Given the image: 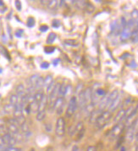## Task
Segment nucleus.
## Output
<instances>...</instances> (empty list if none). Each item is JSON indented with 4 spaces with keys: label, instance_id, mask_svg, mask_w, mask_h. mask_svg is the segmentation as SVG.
<instances>
[{
    "label": "nucleus",
    "instance_id": "obj_42",
    "mask_svg": "<svg viewBox=\"0 0 138 151\" xmlns=\"http://www.w3.org/2000/svg\"><path fill=\"white\" fill-rule=\"evenodd\" d=\"M41 69H49V62H42L41 64Z\"/></svg>",
    "mask_w": 138,
    "mask_h": 151
},
{
    "label": "nucleus",
    "instance_id": "obj_45",
    "mask_svg": "<svg viewBox=\"0 0 138 151\" xmlns=\"http://www.w3.org/2000/svg\"><path fill=\"white\" fill-rule=\"evenodd\" d=\"M25 110H26V113H27V114H30V113H31V104H30L26 105V109H25Z\"/></svg>",
    "mask_w": 138,
    "mask_h": 151
},
{
    "label": "nucleus",
    "instance_id": "obj_29",
    "mask_svg": "<svg viewBox=\"0 0 138 151\" xmlns=\"http://www.w3.org/2000/svg\"><path fill=\"white\" fill-rule=\"evenodd\" d=\"M75 129H76V133H79V132H81L82 131L85 130V129H84V124H83L82 122H79L78 123L76 124V127H75Z\"/></svg>",
    "mask_w": 138,
    "mask_h": 151
},
{
    "label": "nucleus",
    "instance_id": "obj_34",
    "mask_svg": "<svg viewBox=\"0 0 138 151\" xmlns=\"http://www.w3.org/2000/svg\"><path fill=\"white\" fill-rule=\"evenodd\" d=\"M131 20L132 21H137L138 19V9H133L131 14Z\"/></svg>",
    "mask_w": 138,
    "mask_h": 151
},
{
    "label": "nucleus",
    "instance_id": "obj_6",
    "mask_svg": "<svg viewBox=\"0 0 138 151\" xmlns=\"http://www.w3.org/2000/svg\"><path fill=\"white\" fill-rule=\"evenodd\" d=\"M3 138H4V141L5 144L7 146H9V147H14V145L17 144V140L15 139V137L9 133L4 135Z\"/></svg>",
    "mask_w": 138,
    "mask_h": 151
},
{
    "label": "nucleus",
    "instance_id": "obj_37",
    "mask_svg": "<svg viewBox=\"0 0 138 151\" xmlns=\"http://www.w3.org/2000/svg\"><path fill=\"white\" fill-rule=\"evenodd\" d=\"M4 151H22L21 148H17V147H9V146H7L5 148V150Z\"/></svg>",
    "mask_w": 138,
    "mask_h": 151
},
{
    "label": "nucleus",
    "instance_id": "obj_56",
    "mask_svg": "<svg viewBox=\"0 0 138 151\" xmlns=\"http://www.w3.org/2000/svg\"><path fill=\"white\" fill-rule=\"evenodd\" d=\"M2 72H3V69L0 67V73H2Z\"/></svg>",
    "mask_w": 138,
    "mask_h": 151
},
{
    "label": "nucleus",
    "instance_id": "obj_41",
    "mask_svg": "<svg viewBox=\"0 0 138 151\" xmlns=\"http://www.w3.org/2000/svg\"><path fill=\"white\" fill-rule=\"evenodd\" d=\"M48 30H49V27L47 25H42L40 27V31L41 32H46Z\"/></svg>",
    "mask_w": 138,
    "mask_h": 151
},
{
    "label": "nucleus",
    "instance_id": "obj_17",
    "mask_svg": "<svg viewBox=\"0 0 138 151\" xmlns=\"http://www.w3.org/2000/svg\"><path fill=\"white\" fill-rule=\"evenodd\" d=\"M67 88H68V85H66L65 83H62L59 86V96L64 97L66 96V93H67Z\"/></svg>",
    "mask_w": 138,
    "mask_h": 151
},
{
    "label": "nucleus",
    "instance_id": "obj_14",
    "mask_svg": "<svg viewBox=\"0 0 138 151\" xmlns=\"http://www.w3.org/2000/svg\"><path fill=\"white\" fill-rule=\"evenodd\" d=\"M119 96V91L118 90H114L112 93H111L108 96V102H107V109L109 107V105H110L112 102Z\"/></svg>",
    "mask_w": 138,
    "mask_h": 151
},
{
    "label": "nucleus",
    "instance_id": "obj_47",
    "mask_svg": "<svg viewBox=\"0 0 138 151\" xmlns=\"http://www.w3.org/2000/svg\"><path fill=\"white\" fill-rule=\"evenodd\" d=\"M2 49H3V53H4V55L6 56V58H7V59H9V54H8L7 50L4 48H2Z\"/></svg>",
    "mask_w": 138,
    "mask_h": 151
},
{
    "label": "nucleus",
    "instance_id": "obj_4",
    "mask_svg": "<svg viewBox=\"0 0 138 151\" xmlns=\"http://www.w3.org/2000/svg\"><path fill=\"white\" fill-rule=\"evenodd\" d=\"M125 128L124 127V123L123 122H119L117 123L110 131V135L111 137H114V138H116V137H119L121 135V133L123 132V131Z\"/></svg>",
    "mask_w": 138,
    "mask_h": 151
},
{
    "label": "nucleus",
    "instance_id": "obj_19",
    "mask_svg": "<svg viewBox=\"0 0 138 151\" xmlns=\"http://www.w3.org/2000/svg\"><path fill=\"white\" fill-rule=\"evenodd\" d=\"M43 93L41 92V91H38V92H36V93L34 94V96H33V101H34L35 103L38 104L40 103V101L41 100V98L43 96Z\"/></svg>",
    "mask_w": 138,
    "mask_h": 151
},
{
    "label": "nucleus",
    "instance_id": "obj_51",
    "mask_svg": "<svg viewBox=\"0 0 138 151\" xmlns=\"http://www.w3.org/2000/svg\"><path fill=\"white\" fill-rule=\"evenodd\" d=\"M78 150H79L78 147H77L76 145H75V146H74V147L72 148V150H71V151H78Z\"/></svg>",
    "mask_w": 138,
    "mask_h": 151
},
{
    "label": "nucleus",
    "instance_id": "obj_31",
    "mask_svg": "<svg viewBox=\"0 0 138 151\" xmlns=\"http://www.w3.org/2000/svg\"><path fill=\"white\" fill-rule=\"evenodd\" d=\"M94 93H95L98 98H100V97L103 98V97L106 95V92H105L104 89H102V88H98V89H97L95 91ZM100 99H101V98H100Z\"/></svg>",
    "mask_w": 138,
    "mask_h": 151
},
{
    "label": "nucleus",
    "instance_id": "obj_46",
    "mask_svg": "<svg viewBox=\"0 0 138 151\" xmlns=\"http://www.w3.org/2000/svg\"><path fill=\"white\" fill-rule=\"evenodd\" d=\"M84 132H85V130L82 131L81 132L77 133V138H78V139H82V137L83 135H84Z\"/></svg>",
    "mask_w": 138,
    "mask_h": 151
},
{
    "label": "nucleus",
    "instance_id": "obj_22",
    "mask_svg": "<svg viewBox=\"0 0 138 151\" xmlns=\"http://www.w3.org/2000/svg\"><path fill=\"white\" fill-rule=\"evenodd\" d=\"M131 39L132 42H138V30L135 29L131 32Z\"/></svg>",
    "mask_w": 138,
    "mask_h": 151
},
{
    "label": "nucleus",
    "instance_id": "obj_55",
    "mask_svg": "<svg viewBox=\"0 0 138 151\" xmlns=\"http://www.w3.org/2000/svg\"><path fill=\"white\" fill-rule=\"evenodd\" d=\"M64 3V1H60V4H59V5H62Z\"/></svg>",
    "mask_w": 138,
    "mask_h": 151
},
{
    "label": "nucleus",
    "instance_id": "obj_54",
    "mask_svg": "<svg viewBox=\"0 0 138 151\" xmlns=\"http://www.w3.org/2000/svg\"><path fill=\"white\" fill-rule=\"evenodd\" d=\"M2 5H4V2L2 0H0V6H2Z\"/></svg>",
    "mask_w": 138,
    "mask_h": 151
},
{
    "label": "nucleus",
    "instance_id": "obj_9",
    "mask_svg": "<svg viewBox=\"0 0 138 151\" xmlns=\"http://www.w3.org/2000/svg\"><path fill=\"white\" fill-rule=\"evenodd\" d=\"M131 32H132V30L130 29L129 27H127L125 28H124V29L122 30L121 33H120V41L126 42L129 38H131Z\"/></svg>",
    "mask_w": 138,
    "mask_h": 151
},
{
    "label": "nucleus",
    "instance_id": "obj_35",
    "mask_svg": "<svg viewBox=\"0 0 138 151\" xmlns=\"http://www.w3.org/2000/svg\"><path fill=\"white\" fill-rule=\"evenodd\" d=\"M55 50V48L54 47H52V46H47L44 48V52L46 54H53Z\"/></svg>",
    "mask_w": 138,
    "mask_h": 151
},
{
    "label": "nucleus",
    "instance_id": "obj_59",
    "mask_svg": "<svg viewBox=\"0 0 138 151\" xmlns=\"http://www.w3.org/2000/svg\"><path fill=\"white\" fill-rule=\"evenodd\" d=\"M0 97H1V95H0Z\"/></svg>",
    "mask_w": 138,
    "mask_h": 151
},
{
    "label": "nucleus",
    "instance_id": "obj_30",
    "mask_svg": "<svg viewBox=\"0 0 138 151\" xmlns=\"http://www.w3.org/2000/svg\"><path fill=\"white\" fill-rule=\"evenodd\" d=\"M87 12H88V13H92L93 11H94V6L92 4H90L88 2H87V4H86V6H85V9H84Z\"/></svg>",
    "mask_w": 138,
    "mask_h": 151
},
{
    "label": "nucleus",
    "instance_id": "obj_57",
    "mask_svg": "<svg viewBox=\"0 0 138 151\" xmlns=\"http://www.w3.org/2000/svg\"><path fill=\"white\" fill-rule=\"evenodd\" d=\"M136 151H138V145L137 147V149H136Z\"/></svg>",
    "mask_w": 138,
    "mask_h": 151
},
{
    "label": "nucleus",
    "instance_id": "obj_43",
    "mask_svg": "<svg viewBox=\"0 0 138 151\" xmlns=\"http://www.w3.org/2000/svg\"><path fill=\"white\" fill-rule=\"evenodd\" d=\"M22 34H23V30H21V29H19V30H17V31L15 32V36H16L17 37H22Z\"/></svg>",
    "mask_w": 138,
    "mask_h": 151
},
{
    "label": "nucleus",
    "instance_id": "obj_25",
    "mask_svg": "<svg viewBox=\"0 0 138 151\" xmlns=\"http://www.w3.org/2000/svg\"><path fill=\"white\" fill-rule=\"evenodd\" d=\"M64 43H65L66 45L73 46V47H76V46L79 45L78 41H76L75 39H65V40H64Z\"/></svg>",
    "mask_w": 138,
    "mask_h": 151
},
{
    "label": "nucleus",
    "instance_id": "obj_11",
    "mask_svg": "<svg viewBox=\"0 0 138 151\" xmlns=\"http://www.w3.org/2000/svg\"><path fill=\"white\" fill-rule=\"evenodd\" d=\"M124 119H125V110L124 109H121L118 112L117 115L115 116L114 121L115 123L117 124L119 123V122H123L124 121Z\"/></svg>",
    "mask_w": 138,
    "mask_h": 151
},
{
    "label": "nucleus",
    "instance_id": "obj_24",
    "mask_svg": "<svg viewBox=\"0 0 138 151\" xmlns=\"http://www.w3.org/2000/svg\"><path fill=\"white\" fill-rule=\"evenodd\" d=\"M54 82V79H53V76L51 75L47 76L46 77H45V79H44V83H43V87H46V88H48L49 85L51 84V83Z\"/></svg>",
    "mask_w": 138,
    "mask_h": 151
},
{
    "label": "nucleus",
    "instance_id": "obj_28",
    "mask_svg": "<svg viewBox=\"0 0 138 151\" xmlns=\"http://www.w3.org/2000/svg\"><path fill=\"white\" fill-rule=\"evenodd\" d=\"M46 116V111H38L37 114H36V120L39 121V122H41L44 120V118Z\"/></svg>",
    "mask_w": 138,
    "mask_h": 151
},
{
    "label": "nucleus",
    "instance_id": "obj_18",
    "mask_svg": "<svg viewBox=\"0 0 138 151\" xmlns=\"http://www.w3.org/2000/svg\"><path fill=\"white\" fill-rule=\"evenodd\" d=\"M94 108H95V105H93L91 103L89 104H87L85 108H84V110H85V114H86V116H90L91 115H92V113L94 111Z\"/></svg>",
    "mask_w": 138,
    "mask_h": 151
},
{
    "label": "nucleus",
    "instance_id": "obj_48",
    "mask_svg": "<svg viewBox=\"0 0 138 151\" xmlns=\"http://www.w3.org/2000/svg\"><path fill=\"white\" fill-rule=\"evenodd\" d=\"M60 62V60L59 59H55V60H53V64H54V65L56 66V65H58V64Z\"/></svg>",
    "mask_w": 138,
    "mask_h": 151
},
{
    "label": "nucleus",
    "instance_id": "obj_21",
    "mask_svg": "<svg viewBox=\"0 0 138 151\" xmlns=\"http://www.w3.org/2000/svg\"><path fill=\"white\" fill-rule=\"evenodd\" d=\"M19 102H20V99H19V97L17 96L16 94H12L10 96V98H9V104L11 105H13V106H14L15 104H17Z\"/></svg>",
    "mask_w": 138,
    "mask_h": 151
},
{
    "label": "nucleus",
    "instance_id": "obj_44",
    "mask_svg": "<svg viewBox=\"0 0 138 151\" xmlns=\"http://www.w3.org/2000/svg\"><path fill=\"white\" fill-rule=\"evenodd\" d=\"M87 151H97V147L96 146H89Z\"/></svg>",
    "mask_w": 138,
    "mask_h": 151
},
{
    "label": "nucleus",
    "instance_id": "obj_13",
    "mask_svg": "<svg viewBox=\"0 0 138 151\" xmlns=\"http://www.w3.org/2000/svg\"><path fill=\"white\" fill-rule=\"evenodd\" d=\"M84 95H85L87 105L92 103V88H86V90H84Z\"/></svg>",
    "mask_w": 138,
    "mask_h": 151
},
{
    "label": "nucleus",
    "instance_id": "obj_7",
    "mask_svg": "<svg viewBox=\"0 0 138 151\" xmlns=\"http://www.w3.org/2000/svg\"><path fill=\"white\" fill-rule=\"evenodd\" d=\"M63 106H64V98L62 97H58V99H56L54 109L56 110L58 115L62 114L63 112Z\"/></svg>",
    "mask_w": 138,
    "mask_h": 151
},
{
    "label": "nucleus",
    "instance_id": "obj_3",
    "mask_svg": "<svg viewBox=\"0 0 138 151\" xmlns=\"http://www.w3.org/2000/svg\"><path fill=\"white\" fill-rule=\"evenodd\" d=\"M77 106H78V104H77V98L73 96L69 99L68 108H67L66 112H65L66 116L68 117V118H70V117L72 116L75 114V112H76Z\"/></svg>",
    "mask_w": 138,
    "mask_h": 151
},
{
    "label": "nucleus",
    "instance_id": "obj_36",
    "mask_svg": "<svg viewBox=\"0 0 138 151\" xmlns=\"http://www.w3.org/2000/svg\"><path fill=\"white\" fill-rule=\"evenodd\" d=\"M52 27L54 28H59L60 27V21L57 19H54L52 21Z\"/></svg>",
    "mask_w": 138,
    "mask_h": 151
},
{
    "label": "nucleus",
    "instance_id": "obj_50",
    "mask_svg": "<svg viewBox=\"0 0 138 151\" xmlns=\"http://www.w3.org/2000/svg\"><path fill=\"white\" fill-rule=\"evenodd\" d=\"M7 146H5V145H0V151H4L5 150V148H6Z\"/></svg>",
    "mask_w": 138,
    "mask_h": 151
},
{
    "label": "nucleus",
    "instance_id": "obj_52",
    "mask_svg": "<svg viewBox=\"0 0 138 151\" xmlns=\"http://www.w3.org/2000/svg\"><path fill=\"white\" fill-rule=\"evenodd\" d=\"M120 151H126L125 147H124V146H121V147H120Z\"/></svg>",
    "mask_w": 138,
    "mask_h": 151
},
{
    "label": "nucleus",
    "instance_id": "obj_1",
    "mask_svg": "<svg viewBox=\"0 0 138 151\" xmlns=\"http://www.w3.org/2000/svg\"><path fill=\"white\" fill-rule=\"evenodd\" d=\"M111 117H112V113H110L109 110H104V111H103L101 113L100 116L98 117V119L97 120V122H96L95 124H96V126H97V127L102 128V127H104L106 124L108 123V122H109Z\"/></svg>",
    "mask_w": 138,
    "mask_h": 151
},
{
    "label": "nucleus",
    "instance_id": "obj_5",
    "mask_svg": "<svg viewBox=\"0 0 138 151\" xmlns=\"http://www.w3.org/2000/svg\"><path fill=\"white\" fill-rule=\"evenodd\" d=\"M137 123V122H136ZM136 123L133 126L130 127L129 128H127V132H126V135H125V139L128 143H131L133 141V139L135 138L136 133H137V130H136Z\"/></svg>",
    "mask_w": 138,
    "mask_h": 151
},
{
    "label": "nucleus",
    "instance_id": "obj_15",
    "mask_svg": "<svg viewBox=\"0 0 138 151\" xmlns=\"http://www.w3.org/2000/svg\"><path fill=\"white\" fill-rule=\"evenodd\" d=\"M102 112H103V111H101V110H94V111L92 113V115L90 116V122L94 124L96 123L97 120L98 119V117L100 116V115H101Z\"/></svg>",
    "mask_w": 138,
    "mask_h": 151
},
{
    "label": "nucleus",
    "instance_id": "obj_27",
    "mask_svg": "<svg viewBox=\"0 0 138 151\" xmlns=\"http://www.w3.org/2000/svg\"><path fill=\"white\" fill-rule=\"evenodd\" d=\"M9 132V130H8L7 126H4V125H2L0 126V137H4V135H6Z\"/></svg>",
    "mask_w": 138,
    "mask_h": 151
},
{
    "label": "nucleus",
    "instance_id": "obj_10",
    "mask_svg": "<svg viewBox=\"0 0 138 151\" xmlns=\"http://www.w3.org/2000/svg\"><path fill=\"white\" fill-rule=\"evenodd\" d=\"M78 100H77V104L79 106V108L81 110H84V108L87 106L86 103V99H85V95H84V91H81L79 93V96H78Z\"/></svg>",
    "mask_w": 138,
    "mask_h": 151
},
{
    "label": "nucleus",
    "instance_id": "obj_33",
    "mask_svg": "<svg viewBox=\"0 0 138 151\" xmlns=\"http://www.w3.org/2000/svg\"><path fill=\"white\" fill-rule=\"evenodd\" d=\"M35 23H36V21H35V19L33 17H29L27 20V27H28L31 28L35 26Z\"/></svg>",
    "mask_w": 138,
    "mask_h": 151
},
{
    "label": "nucleus",
    "instance_id": "obj_58",
    "mask_svg": "<svg viewBox=\"0 0 138 151\" xmlns=\"http://www.w3.org/2000/svg\"><path fill=\"white\" fill-rule=\"evenodd\" d=\"M137 27H138V23H137Z\"/></svg>",
    "mask_w": 138,
    "mask_h": 151
},
{
    "label": "nucleus",
    "instance_id": "obj_8",
    "mask_svg": "<svg viewBox=\"0 0 138 151\" xmlns=\"http://www.w3.org/2000/svg\"><path fill=\"white\" fill-rule=\"evenodd\" d=\"M120 104H121V97L119 94V96H118L117 98L112 102V104H111L110 105H109V107L108 108V110H109L110 113L115 111V110L119 108V106L120 105Z\"/></svg>",
    "mask_w": 138,
    "mask_h": 151
},
{
    "label": "nucleus",
    "instance_id": "obj_12",
    "mask_svg": "<svg viewBox=\"0 0 138 151\" xmlns=\"http://www.w3.org/2000/svg\"><path fill=\"white\" fill-rule=\"evenodd\" d=\"M47 105H48V96L43 94V96L41 98V100L40 101L39 105H38V111H44Z\"/></svg>",
    "mask_w": 138,
    "mask_h": 151
},
{
    "label": "nucleus",
    "instance_id": "obj_26",
    "mask_svg": "<svg viewBox=\"0 0 138 151\" xmlns=\"http://www.w3.org/2000/svg\"><path fill=\"white\" fill-rule=\"evenodd\" d=\"M58 1L57 0H50L49 1V3H48V8H49V9H55L57 6H58Z\"/></svg>",
    "mask_w": 138,
    "mask_h": 151
},
{
    "label": "nucleus",
    "instance_id": "obj_38",
    "mask_svg": "<svg viewBox=\"0 0 138 151\" xmlns=\"http://www.w3.org/2000/svg\"><path fill=\"white\" fill-rule=\"evenodd\" d=\"M55 86H56V83L54 81V82L51 83L49 87L47 88V92H48V93H49V94L51 93V92H52V91H53V89L54 88V87H55Z\"/></svg>",
    "mask_w": 138,
    "mask_h": 151
},
{
    "label": "nucleus",
    "instance_id": "obj_49",
    "mask_svg": "<svg viewBox=\"0 0 138 151\" xmlns=\"http://www.w3.org/2000/svg\"><path fill=\"white\" fill-rule=\"evenodd\" d=\"M0 145H5V146H7L5 143H4V138L3 137H0Z\"/></svg>",
    "mask_w": 138,
    "mask_h": 151
},
{
    "label": "nucleus",
    "instance_id": "obj_20",
    "mask_svg": "<svg viewBox=\"0 0 138 151\" xmlns=\"http://www.w3.org/2000/svg\"><path fill=\"white\" fill-rule=\"evenodd\" d=\"M43 83H44V79L39 76V78L37 79L36 83L35 84V90H40L41 88H43Z\"/></svg>",
    "mask_w": 138,
    "mask_h": 151
},
{
    "label": "nucleus",
    "instance_id": "obj_39",
    "mask_svg": "<svg viewBox=\"0 0 138 151\" xmlns=\"http://www.w3.org/2000/svg\"><path fill=\"white\" fill-rule=\"evenodd\" d=\"M45 129L46 131L48 132H51L52 131H53V127H52V125L50 123H48L45 125Z\"/></svg>",
    "mask_w": 138,
    "mask_h": 151
},
{
    "label": "nucleus",
    "instance_id": "obj_2",
    "mask_svg": "<svg viewBox=\"0 0 138 151\" xmlns=\"http://www.w3.org/2000/svg\"><path fill=\"white\" fill-rule=\"evenodd\" d=\"M55 133L58 137H64L65 133V122L63 117H59L57 120L55 127Z\"/></svg>",
    "mask_w": 138,
    "mask_h": 151
},
{
    "label": "nucleus",
    "instance_id": "obj_53",
    "mask_svg": "<svg viewBox=\"0 0 138 151\" xmlns=\"http://www.w3.org/2000/svg\"><path fill=\"white\" fill-rule=\"evenodd\" d=\"M136 139H137V142L138 143V132L136 133Z\"/></svg>",
    "mask_w": 138,
    "mask_h": 151
},
{
    "label": "nucleus",
    "instance_id": "obj_32",
    "mask_svg": "<svg viewBox=\"0 0 138 151\" xmlns=\"http://www.w3.org/2000/svg\"><path fill=\"white\" fill-rule=\"evenodd\" d=\"M14 106L11 105L10 104H6V105L4 106V111H5L6 113H11V112H14Z\"/></svg>",
    "mask_w": 138,
    "mask_h": 151
},
{
    "label": "nucleus",
    "instance_id": "obj_40",
    "mask_svg": "<svg viewBox=\"0 0 138 151\" xmlns=\"http://www.w3.org/2000/svg\"><path fill=\"white\" fill-rule=\"evenodd\" d=\"M15 7H16V9H17V10L18 11H21V3L20 2V1H18V0H16L15 1Z\"/></svg>",
    "mask_w": 138,
    "mask_h": 151
},
{
    "label": "nucleus",
    "instance_id": "obj_16",
    "mask_svg": "<svg viewBox=\"0 0 138 151\" xmlns=\"http://www.w3.org/2000/svg\"><path fill=\"white\" fill-rule=\"evenodd\" d=\"M26 93V91L25 89V87L23 84H19L16 87V95L19 97V99H21Z\"/></svg>",
    "mask_w": 138,
    "mask_h": 151
},
{
    "label": "nucleus",
    "instance_id": "obj_23",
    "mask_svg": "<svg viewBox=\"0 0 138 151\" xmlns=\"http://www.w3.org/2000/svg\"><path fill=\"white\" fill-rule=\"evenodd\" d=\"M56 37H57V35H56L54 32H51V33H49V36H48V38H47V43H48L49 45L52 44L55 41Z\"/></svg>",
    "mask_w": 138,
    "mask_h": 151
}]
</instances>
